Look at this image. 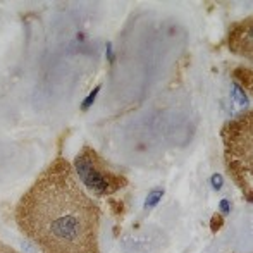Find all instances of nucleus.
<instances>
[{
  "mask_svg": "<svg viewBox=\"0 0 253 253\" xmlns=\"http://www.w3.org/2000/svg\"><path fill=\"white\" fill-rule=\"evenodd\" d=\"M14 220L40 253H102V209L59 155L38 174L14 207Z\"/></svg>",
  "mask_w": 253,
  "mask_h": 253,
  "instance_id": "nucleus-1",
  "label": "nucleus"
},
{
  "mask_svg": "<svg viewBox=\"0 0 253 253\" xmlns=\"http://www.w3.org/2000/svg\"><path fill=\"white\" fill-rule=\"evenodd\" d=\"M226 169L241 191L252 200L253 186V114L248 110L222 127Z\"/></svg>",
  "mask_w": 253,
  "mask_h": 253,
  "instance_id": "nucleus-2",
  "label": "nucleus"
},
{
  "mask_svg": "<svg viewBox=\"0 0 253 253\" xmlns=\"http://www.w3.org/2000/svg\"><path fill=\"white\" fill-rule=\"evenodd\" d=\"M73 169L84 190L97 197H109L127 184L124 174L114 170L95 148L84 145L74 157Z\"/></svg>",
  "mask_w": 253,
  "mask_h": 253,
  "instance_id": "nucleus-3",
  "label": "nucleus"
},
{
  "mask_svg": "<svg viewBox=\"0 0 253 253\" xmlns=\"http://www.w3.org/2000/svg\"><path fill=\"white\" fill-rule=\"evenodd\" d=\"M0 253H19L17 250H14L12 247H7L5 243L2 245V247H0Z\"/></svg>",
  "mask_w": 253,
  "mask_h": 253,
  "instance_id": "nucleus-4",
  "label": "nucleus"
},
{
  "mask_svg": "<svg viewBox=\"0 0 253 253\" xmlns=\"http://www.w3.org/2000/svg\"><path fill=\"white\" fill-rule=\"evenodd\" d=\"M2 245H3V243H2V240H0V247H2Z\"/></svg>",
  "mask_w": 253,
  "mask_h": 253,
  "instance_id": "nucleus-5",
  "label": "nucleus"
}]
</instances>
